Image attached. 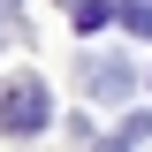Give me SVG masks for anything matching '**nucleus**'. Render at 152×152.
Here are the masks:
<instances>
[{
    "mask_svg": "<svg viewBox=\"0 0 152 152\" xmlns=\"http://www.w3.org/2000/svg\"><path fill=\"white\" fill-rule=\"evenodd\" d=\"M76 31H84V38H91V31H107V23H114V0H76Z\"/></svg>",
    "mask_w": 152,
    "mask_h": 152,
    "instance_id": "nucleus-3",
    "label": "nucleus"
},
{
    "mask_svg": "<svg viewBox=\"0 0 152 152\" xmlns=\"http://www.w3.org/2000/svg\"><path fill=\"white\" fill-rule=\"evenodd\" d=\"M122 137H137V145H145V137H152V114H129V122H122Z\"/></svg>",
    "mask_w": 152,
    "mask_h": 152,
    "instance_id": "nucleus-5",
    "label": "nucleus"
},
{
    "mask_svg": "<svg viewBox=\"0 0 152 152\" xmlns=\"http://www.w3.org/2000/svg\"><path fill=\"white\" fill-rule=\"evenodd\" d=\"M99 152H137V137H122V129H114V137H99Z\"/></svg>",
    "mask_w": 152,
    "mask_h": 152,
    "instance_id": "nucleus-7",
    "label": "nucleus"
},
{
    "mask_svg": "<svg viewBox=\"0 0 152 152\" xmlns=\"http://www.w3.org/2000/svg\"><path fill=\"white\" fill-rule=\"evenodd\" d=\"M46 114H53L46 76H8V91H0V137H38Z\"/></svg>",
    "mask_w": 152,
    "mask_h": 152,
    "instance_id": "nucleus-1",
    "label": "nucleus"
},
{
    "mask_svg": "<svg viewBox=\"0 0 152 152\" xmlns=\"http://www.w3.org/2000/svg\"><path fill=\"white\" fill-rule=\"evenodd\" d=\"M15 8L23 0H0V38H15Z\"/></svg>",
    "mask_w": 152,
    "mask_h": 152,
    "instance_id": "nucleus-6",
    "label": "nucleus"
},
{
    "mask_svg": "<svg viewBox=\"0 0 152 152\" xmlns=\"http://www.w3.org/2000/svg\"><path fill=\"white\" fill-rule=\"evenodd\" d=\"M84 91H91V99H129L137 91L129 53H91V61H84Z\"/></svg>",
    "mask_w": 152,
    "mask_h": 152,
    "instance_id": "nucleus-2",
    "label": "nucleus"
},
{
    "mask_svg": "<svg viewBox=\"0 0 152 152\" xmlns=\"http://www.w3.org/2000/svg\"><path fill=\"white\" fill-rule=\"evenodd\" d=\"M114 23H122L129 38H152V0H122V8H114Z\"/></svg>",
    "mask_w": 152,
    "mask_h": 152,
    "instance_id": "nucleus-4",
    "label": "nucleus"
}]
</instances>
